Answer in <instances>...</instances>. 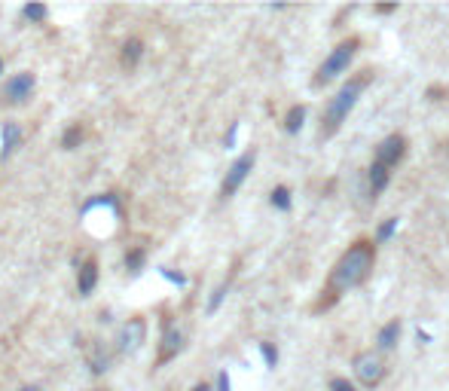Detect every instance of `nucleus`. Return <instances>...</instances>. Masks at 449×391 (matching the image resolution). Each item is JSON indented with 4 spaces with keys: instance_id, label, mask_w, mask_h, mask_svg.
Here are the masks:
<instances>
[{
    "instance_id": "393cba45",
    "label": "nucleus",
    "mask_w": 449,
    "mask_h": 391,
    "mask_svg": "<svg viewBox=\"0 0 449 391\" xmlns=\"http://www.w3.org/2000/svg\"><path fill=\"white\" fill-rule=\"evenodd\" d=\"M327 388H330V391H358V385H355V382H348L346 376H333Z\"/></svg>"
},
{
    "instance_id": "6e6552de",
    "label": "nucleus",
    "mask_w": 449,
    "mask_h": 391,
    "mask_svg": "<svg viewBox=\"0 0 449 391\" xmlns=\"http://www.w3.org/2000/svg\"><path fill=\"white\" fill-rule=\"evenodd\" d=\"M406 150H410V141H406L401 132L385 134L379 144H376V150H373V162H379V166H385V168H397L406 159Z\"/></svg>"
},
{
    "instance_id": "4be33fe9",
    "label": "nucleus",
    "mask_w": 449,
    "mask_h": 391,
    "mask_svg": "<svg viewBox=\"0 0 449 391\" xmlns=\"http://www.w3.org/2000/svg\"><path fill=\"white\" fill-rule=\"evenodd\" d=\"M46 16H49V10L43 3H25L21 6V19H25V22H43Z\"/></svg>"
},
{
    "instance_id": "a878e982",
    "label": "nucleus",
    "mask_w": 449,
    "mask_h": 391,
    "mask_svg": "<svg viewBox=\"0 0 449 391\" xmlns=\"http://www.w3.org/2000/svg\"><path fill=\"white\" fill-rule=\"evenodd\" d=\"M159 275H162V279H168L171 284H177V288H183V284H187V275L174 272V269H166V266H162V269H159Z\"/></svg>"
},
{
    "instance_id": "1a4fd4ad",
    "label": "nucleus",
    "mask_w": 449,
    "mask_h": 391,
    "mask_svg": "<svg viewBox=\"0 0 449 391\" xmlns=\"http://www.w3.org/2000/svg\"><path fill=\"white\" fill-rule=\"evenodd\" d=\"M187 345V337H183L181 327H174V321H162V339H159V352H156V367H166L168 361H174L177 354Z\"/></svg>"
},
{
    "instance_id": "412c9836",
    "label": "nucleus",
    "mask_w": 449,
    "mask_h": 391,
    "mask_svg": "<svg viewBox=\"0 0 449 391\" xmlns=\"http://www.w3.org/2000/svg\"><path fill=\"white\" fill-rule=\"evenodd\" d=\"M144 263H147V251H144V248H132V251L126 254V269H128V275H138L141 269H144Z\"/></svg>"
},
{
    "instance_id": "c756f323",
    "label": "nucleus",
    "mask_w": 449,
    "mask_h": 391,
    "mask_svg": "<svg viewBox=\"0 0 449 391\" xmlns=\"http://www.w3.org/2000/svg\"><path fill=\"white\" fill-rule=\"evenodd\" d=\"M373 12L376 16H391V12H397V3H379V6H373Z\"/></svg>"
},
{
    "instance_id": "7ed1b4c3",
    "label": "nucleus",
    "mask_w": 449,
    "mask_h": 391,
    "mask_svg": "<svg viewBox=\"0 0 449 391\" xmlns=\"http://www.w3.org/2000/svg\"><path fill=\"white\" fill-rule=\"evenodd\" d=\"M358 49H361V37H355V34L346 40H339V43L327 52V59L318 65L315 77H312V89H324V86H330L333 80H339L342 74H348Z\"/></svg>"
},
{
    "instance_id": "6ab92c4d",
    "label": "nucleus",
    "mask_w": 449,
    "mask_h": 391,
    "mask_svg": "<svg viewBox=\"0 0 449 391\" xmlns=\"http://www.w3.org/2000/svg\"><path fill=\"white\" fill-rule=\"evenodd\" d=\"M83 138H86V129L80 123H70L68 129H64V134H61V147L64 150H77V147L83 144Z\"/></svg>"
},
{
    "instance_id": "f3484780",
    "label": "nucleus",
    "mask_w": 449,
    "mask_h": 391,
    "mask_svg": "<svg viewBox=\"0 0 449 391\" xmlns=\"http://www.w3.org/2000/svg\"><path fill=\"white\" fill-rule=\"evenodd\" d=\"M232 279H235V269L230 272V279H223V281L217 284V288H214V294L208 297V305H205V312H208V315H214V312H217L220 305H223L226 294H230V288H232Z\"/></svg>"
},
{
    "instance_id": "7c9ffc66",
    "label": "nucleus",
    "mask_w": 449,
    "mask_h": 391,
    "mask_svg": "<svg viewBox=\"0 0 449 391\" xmlns=\"http://www.w3.org/2000/svg\"><path fill=\"white\" fill-rule=\"evenodd\" d=\"M192 391H211L208 382H199V385H192Z\"/></svg>"
},
{
    "instance_id": "4468645a",
    "label": "nucleus",
    "mask_w": 449,
    "mask_h": 391,
    "mask_svg": "<svg viewBox=\"0 0 449 391\" xmlns=\"http://www.w3.org/2000/svg\"><path fill=\"white\" fill-rule=\"evenodd\" d=\"M95 208H110L117 217H123V208H119V199L113 196V193H104V196H95V199H89V202H83L80 217H86L89 211H95Z\"/></svg>"
},
{
    "instance_id": "a211bd4d",
    "label": "nucleus",
    "mask_w": 449,
    "mask_h": 391,
    "mask_svg": "<svg viewBox=\"0 0 449 391\" xmlns=\"http://www.w3.org/2000/svg\"><path fill=\"white\" fill-rule=\"evenodd\" d=\"M306 123V104H294L288 113H284V132L288 134H297Z\"/></svg>"
},
{
    "instance_id": "2eb2a0df",
    "label": "nucleus",
    "mask_w": 449,
    "mask_h": 391,
    "mask_svg": "<svg viewBox=\"0 0 449 391\" xmlns=\"http://www.w3.org/2000/svg\"><path fill=\"white\" fill-rule=\"evenodd\" d=\"M141 55H144V43H141V37H128L123 43V49H119V61H123V68H128V70L138 65Z\"/></svg>"
},
{
    "instance_id": "0eeeda50",
    "label": "nucleus",
    "mask_w": 449,
    "mask_h": 391,
    "mask_svg": "<svg viewBox=\"0 0 449 391\" xmlns=\"http://www.w3.org/2000/svg\"><path fill=\"white\" fill-rule=\"evenodd\" d=\"M34 86H37V80H34L31 70H21V74L10 77V80L3 83V89H0V104H3V108H16V104H25L28 98L34 95Z\"/></svg>"
},
{
    "instance_id": "423d86ee",
    "label": "nucleus",
    "mask_w": 449,
    "mask_h": 391,
    "mask_svg": "<svg viewBox=\"0 0 449 391\" xmlns=\"http://www.w3.org/2000/svg\"><path fill=\"white\" fill-rule=\"evenodd\" d=\"M254 162H257V150L251 147V150H245L239 156V159L230 166V172H226L223 183H220V199H232L235 193L241 190V183L248 181V174L254 172Z\"/></svg>"
},
{
    "instance_id": "bb28decb",
    "label": "nucleus",
    "mask_w": 449,
    "mask_h": 391,
    "mask_svg": "<svg viewBox=\"0 0 449 391\" xmlns=\"http://www.w3.org/2000/svg\"><path fill=\"white\" fill-rule=\"evenodd\" d=\"M235 138H239V123H230V132H226V138H223L226 150H232V147H235Z\"/></svg>"
},
{
    "instance_id": "9b49d317",
    "label": "nucleus",
    "mask_w": 449,
    "mask_h": 391,
    "mask_svg": "<svg viewBox=\"0 0 449 391\" xmlns=\"http://www.w3.org/2000/svg\"><path fill=\"white\" fill-rule=\"evenodd\" d=\"M401 330H403L401 318H391V321H385L379 327V333H376V352H379V354L395 352L397 343H401Z\"/></svg>"
},
{
    "instance_id": "20e7f679",
    "label": "nucleus",
    "mask_w": 449,
    "mask_h": 391,
    "mask_svg": "<svg viewBox=\"0 0 449 391\" xmlns=\"http://www.w3.org/2000/svg\"><path fill=\"white\" fill-rule=\"evenodd\" d=\"M352 373L363 388H376L388 376V364H385V358L376 348H363V352H358L352 358Z\"/></svg>"
},
{
    "instance_id": "c85d7f7f",
    "label": "nucleus",
    "mask_w": 449,
    "mask_h": 391,
    "mask_svg": "<svg viewBox=\"0 0 449 391\" xmlns=\"http://www.w3.org/2000/svg\"><path fill=\"white\" fill-rule=\"evenodd\" d=\"M428 95H431V101H443V98L449 95V89L446 86H431L428 89Z\"/></svg>"
},
{
    "instance_id": "473e14b6",
    "label": "nucleus",
    "mask_w": 449,
    "mask_h": 391,
    "mask_svg": "<svg viewBox=\"0 0 449 391\" xmlns=\"http://www.w3.org/2000/svg\"><path fill=\"white\" fill-rule=\"evenodd\" d=\"M0 74H3V59H0Z\"/></svg>"
},
{
    "instance_id": "f257e3e1",
    "label": "nucleus",
    "mask_w": 449,
    "mask_h": 391,
    "mask_svg": "<svg viewBox=\"0 0 449 391\" xmlns=\"http://www.w3.org/2000/svg\"><path fill=\"white\" fill-rule=\"evenodd\" d=\"M376 266V241L373 239H358L339 254V260L333 263V269L327 272V281L321 288L318 303L312 305V312H327L339 303L342 294L361 288L363 281L373 275Z\"/></svg>"
},
{
    "instance_id": "9d476101",
    "label": "nucleus",
    "mask_w": 449,
    "mask_h": 391,
    "mask_svg": "<svg viewBox=\"0 0 449 391\" xmlns=\"http://www.w3.org/2000/svg\"><path fill=\"white\" fill-rule=\"evenodd\" d=\"M363 181H367L370 202L376 205V199H379L385 190H388V183H391V168H385V166H379V162H373V166L363 172Z\"/></svg>"
},
{
    "instance_id": "39448f33",
    "label": "nucleus",
    "mask_w": 449,
    "mask_h": 391,
    "mask_svg": "<svg viewBox=\"0 0 449 391\" xmlns=\"http://www.w3.org/2000/svg\"><path fill=\"white\" fill-rule=\"evenodd\" d=\"M144 337H147V321L141 315H132L123 327H119L117 343H113V354H117V358H128L132 352H138L141 348Z\"/></svg>"
},
{
    "instance_id": "f8f14e48",
    "label": "nucleus",
    "mask_w": 449,
    "mask_h": 391,
    "mask_svg": "<svg viewBox=\"0 0 449 391\" xmlns=\"http://www.w3.org/2000/svg\"><path fill=\"white\" fill-rule=\"evenodd\" d=\"M95 288H98V260L89 257L80 266V275H77V290H80V297H89Z\"/></svg>"
},
{
    "instance_id": "2f4dec72",
    "label": "nucleus",
    "mask_w": 449,
    "mask_h": 391,
    "mask_svg": "<svg viewBox=\"0 0 449 391\" xmlns=\"http://www.w3.org/2000/svg\"><path fill=\"white\" fill-rule=\"evenodd\" d=\"M19 391H40L37 385H28V388H19Z\"/></svg>"
},
{
    "instance_id": "dca6fc26",
    "label": "nucleus",
    "mask_w": 449,
    "mask_h": 391,
    "mask_svg": "<svg viewBox=\"0 0 449 391\" xmlns=\"http://www.w3.org/2000/svg\"><path fill=\"white\" fill-rule=\"evenodd\" d=\"M110 361H113V352H107V348L101 343H95L92 345V354H89V370L95 376H101L107 373V367H110Z\"/></svg>"
},
{
    "instance_id": "cd10ccee",
    "label": "nucleus",
    "mask_w": 449,
    "mask_h": 391,
    "mask_svg": "<svg viewBox=\"0 0 449 391\" xmlns=\"http://www.w3.org/2000/svg\"><path fill=\"white\" fill-rule=\"evenodd\" d=\"M217 391H232V382H230V373H226V370L217 373Z\"/></svg>"
},
{
    "instance_id": "aec40b11",
    "label": "nucleus",
    "mask_w": 449,
    "mask_h": 391,
    "mask_svg": "<svg viewBox=\"0 0 449 391\" xmlns=\"http://www.w3.org/2000/svg\"><path fill=\"white\" fill-rule=\"evenodd\" d=\"M269 205H272L275 211H290L294 208V196H290V190L281 183V187H275L272 193H269Z\"/></svg>"
},
{
    "instance_id": "ddd939ff",
    "label": "nucleus",
    "mask_w": 449,
    "mask_h": 391,
    "mask_svg": "<svg viewBox=\"0 0 449 391\" xmlns=\"http://www.w3.org/2000/svg\"><path fill=\"white\" fill-rule=\"evenodd\" d=\"M19 144H21L19 123H3V129H0V159H10L19 150Z\"/></svg>"
},
{
    "instance_id": "b1692460",
    "label": "nucleus",
    "mask_w": 449,
    "mask_h": 391,
    "mask_svg": "<svg viewBox=\"0 0 449 391\" xmlns=\"http://www.w3.org/2000/svg\"><path fill=\"white\" fill-rule=\"evenodd\" d=\"M260 354H263V361H266L269 370L278 367V348H275V343H260Z\"/></svg>"
},
{
    "instance_id": "5701e85b",
    "label": "nucleus",
    "mask_w": 449,
    "mask_h": 391,
    "mask_svg": "<svg viewBox=\"0 0 449 391\" xmlns=\"http://www.w3.org/2000/svg\"><path fill=\"white\" fill-rule=\"evenodd\" d=\"M397 232V217H388V220H382L379 223V230H376V245H385V241H388L391 236H395Z\"/></svg>"
},
{
    "instance_id": "f03ea898",
    "label": "nucleus",
    "mask_w": 449,
    "mask_h": 391,
    "mask_svg": "<svg viewBox=\"0 0 449 391\" xmlns=\"http://www.w3.org/2000/svg\"><path fill=\"white\" fill-rule=\"evenodd\" d=\"M373 70L363 68L358 70V74H348V80L342 83V86L337 89V95L330 98V101L324 104V110H321V123H318V141H330L337 138L339 129L346 126L348 113H352L355 108H358L361 95L367 92L370 86H373Z\"/></svg>"
}]
</instances>
